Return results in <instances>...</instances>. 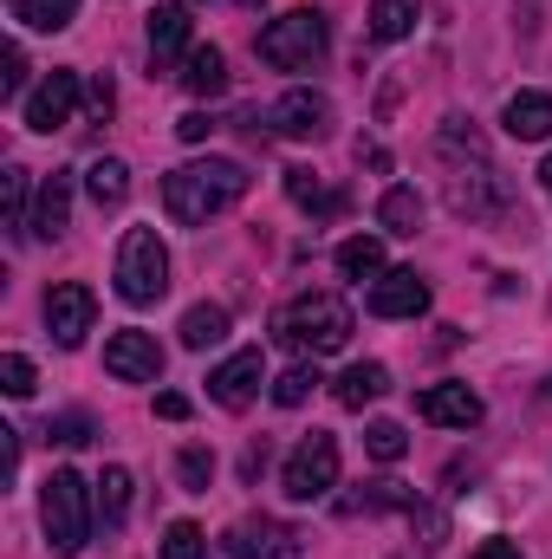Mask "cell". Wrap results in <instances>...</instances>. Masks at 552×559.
Segmentation results:
<instances>
[{"instance_id": "6da1fadb", "label": "cell", "mask_w": 552, "mask_h": 559, "mask_svg": "<svg viewBox=\"0 0 552 559\" xmlns=\"http://www.w3.org/2000/svg\"><path fill=\"white\" fill-rule=\"evenodd\" d=\"M241 195H248V169H241V163H228V156L182 163V169H169V176H163V209H169V222H182V228H202L208 215L235 209Z\"/></svg>"}, {"instance_id": "7a4b0ae2", "label": "cell", "mask_w": 552, "mask_h": 559, "mask_svg": "<svg viewBox=\"0 0 552 559\" xmlns=\"http://www.w3.org/2000/svg\"><path fill=\"white\" fill-rule=\"evenodd\" d=\"M274 332H279V345L312 352V358L345 352L351 345V306L338 293H299V299H286L274 312Z\"/></svg>"}, {"instance_id": "3957f363", "label": "cell", "mask_w": 552, "mask_h": 559, "mask_svg": "<svg viewBox=\"0 0 552 559\" xmlns=\"http://www.w3.org/2000/svg\"><path fill=\"white\" fill-rule=\"evenodd\" d=\"M92 521H98V495L85 488V475L72 468H52L46 488H39V527H46V547L52 554H85L92 540Z\"/></svg>"}, {"instance_id": "277c9868", "label": "cell", "mask_w": 552, "mask_h": 559, "mask_svg": "<svg viewBox=\"0 0 552 559\" xmlns=\"http://www.w3.org/2000/svg\"><path fill=\"white\" fill-rule=\"evenodd\" d=\"M261 59L274 66V72H312L319 59H325V46H332V26H325V13L319 7H292V13H279L261 26Z\"/></svg>"}, {"instance_id": "5b68a950", "label": "cell", "mask_w": 552, "mask_h": 559, "mask_svg": "<svg viewBox=\"0 0 552 559\" xmlns=\"http://www.w3.org/2000/svg\"><path fill=\"white\" fill-rule=\"evenodd\" d=\"M169 293V248L156 228H124L118 241V299L124 306H156Z\"/></svg>"}, {"instance_id": "8992f818", "label": "cell", "mask_w": 552, "mask_h": 559, "mask_svg": "<svg viewBox=\"0 0 552 559\" xmlns=\"http://www.w3.org/2000/svg\"><path fill=\"white\" fill-rule=\"evenodd\" d=\"M279 488L292 495V501H325L332 488H338V436H325V429H312L292 455H286V475H279Z\"/></svg>"}, {"instance_id": "52a82bcc", "label": "cell", "mask_w": 552, "mask_h": 559, "mask_svg": "<svg viewBox=\"0 0 552 559\" xmlns=\"http://www.w3.org/2000/svg\"><path fill=\"white\" fill-rule=\"evenodd\" d=\"M274 138H299V143H319L325 131H332V98L325 92H286L279 105H267V118H261Z\"/></svg>"}, {"instance_id": "ba28073f", "label": "cell", "mask_w": 552, "mask_h": 559, "mask_svg": "<svg viewBox=\"0 0 552 559\" xmlns=\"http://www.w3.org/2000/svg\"><path fill=\"white\" fill-rule=\"evenodd\" d=\"M79 98H85V85H79V72H46V85L26 98V131H39V138H52V131H65L72 118H79Z\"/></svg>"}, {"instance_id": "9c48e42d", "label": "cell", "mask_w": 552, "mask_h": 559, "mask_svg": "<svg viewBox=\"0 0 552 559\" xmlns=\"http://www.w3.org/2000/svg\"><path fill=\"white\" fill-rule=\"evenodd\" d=\"M448 209H455V215H468V222H488V215H501V209H507V182L494 176V163H488V156H481L475 169L461 163V169L448 176Z\"/></svg>"}, {"instance_id": "30bf717a", "label": "cell", "mask_w": 552, "mask_h": 559, "mask_svg": "<svg viewBox=\"0 0 552 559\" xmlns=\"http://www.w3.org/2000/svg\"><path fill=\"white\" fill-rule=\"evenodd\" d=\"M92 319H98L92 286L65 280V286H52V293H46V332H52V345L79 352V345H85V332H92Z\"/></svg>"}, {"instance_id": "8fae6325", "label": "cell", "mask_w": 552, "mask_h": 559, "mask_svg": "<svg viewBox=\"0 0 552 559\" xmlns=\"http://www.w3.org/2000/svg\"><path fill=\"white\" fill-rule=\"evenodd\" d=\"M105 371L118 378V384H156L163 378V345H156V332H111V345H105Z\"/></svg>"}, {"instance_id": "7c38bea8", "label": "cell", "mask_w": 552, "mask_h": 559, "mask_svg": "<svg viewBox=\"0 0 552 559\" xmlns=\"http://www.w3.org/2000/svg\"><path fill=\"white\" fill-rule=\"evenodd\" d=\"M221 554L228 559H292L299 554V534L279 527V521H267V514H261V521L248 514V521H235V527L221 534Z\"/></svg>"}, {"instance_id": "4fadbf2b", "label": "cell", "mask_w": 552, "mask_h": 559, "mask_svg": "<svg viewBox=\"0 0 552 559\" xmlns=\"http://www.w3.org/2000/svg\"><path fill=\"white\" fill-rule=\"evenodd\" d=\"M261 384H267V358H261V352H235L228 365L208 371V397H215L221 411H248V404L261 397Z\"/></svg>"}, {"instance_id": "5bb4252c", "label": "cell", "mask_w": 552, "mask_h": 559, "mask_svg": "<svg viewBox=\"0 0 552 559\" xmlns=\"http://www.w3.org/2000/svg\"><path fill=\"white\" fill-rule=\"evenodd\" d=\"M416 417L442 423V429H475L488 411H481V397H475L468 384H429V391L416 397Z\"/></svg>"}, {"instance_id": "9a60e30c", "label": "cell", "mask_w": 552, "mask_h": 559, "mask_svg": "<svg viewBox=\"0 0 552 559\" xmlns=\"http://www.w3.org/2000/svg\"><path fill=\"white\" fill-rule=\"evenodd\" d=\"M429 306V286L416 267H391L384 280H371V312L377 319H416Z\"/></svg>"}, {"instance_id": "2e32d148", "label": "cell", "mask_w": 552, "mask_h": 559, "mask_svg": "<svg viewBox=\"0 0 552 559\" xmlns=\"http://www.w3.org/2000/svg\"><path fill=\"white\" fill-rule=\"evenodd\" d=\"M65 222H72V176L52 169V176L39 182V202H33V235H39V241H59Z\"/></svg>"}, {"instance_id": "e0dca14e", "label": "cell", "mask_w": 552, "mask_h": 559, "mask_svg": "<svg viewBox=\"0 0 552 559\" xmlns=\"http://www.w3.org/2000/svg\"><path fill=\"white\" fill-rule=\"evenodd\" d=\"M501 124H507V138H520V143H547L552 138V98L547 92H514L507 111H501Z\"/></svg>"}, {"instance_id": "ac0fdd59", "label": "cell", "mask_w": 552, "mask_h": 559, "mask_svg": "<svg viewBox=\"0 0 552 559\" xmlns=\"http://www.w3.org/2000/svg\"><path fill=\"white\" fill-rule=\"evenodd\" d=\"M182 46H189V7H156L149 13V59L169 66Z\"/></svg>"}, {"instance_id": "d6986e66", "label": "cell", "mask_w": 552, "mask_h": 559, "mask_svg": "<svg viewBox=\"0 0 552 559\" xmlns=\"http://www.w3.org/2000/svg\"><path fill=\"white\" fill-rule=\"evenodd\" d=\"M182 85H189L195 98H221V92H228V59H221V46H195L189 66H182Z\"/></svg>"}, {"instance_id": "ffe728a7", "label": "cell", "mask_w": 552, "mask_h": 559, "mask_svg": "<svg viewBox=\"0 0 552 559\" xmlns=\"http://www.w3.org/2000/svg\"><path fill=\"white\" fill-rule=\"evenodd\" d=\"M384 391H391V371H384V365H351V371L332 384V397H338L345 411H364V404H377Z\"/></svg>"}, {"instance_id": "44dd1931", "label": "cell", "mask_w": 552, "mask_h": 559, "mask_svg": "<svg viewBox=\"0 0 552 559\" xmlns=\"http://www.w3.org/2000/svg\"><path fill=\"white\" fill-rule=\"evenodd\" d=\"M338 274L345 280H384V241L377 235H351V241H338Z\"/></svg>"}, {"instance_id": "7402d4cb", "label": "cell", "mask_w": 552, "mask_h": 559, "mask_svg": "<svg viewBox=\"0 0 552 559\" xmlns=\"http://www.w3.org/2000/svg\"><path fill=\"white\" fill-rule=\"evenodd\" d=\"M7 13L33 33H65L79 20V0H7Z\"/></svg>"}, {"instance_id": "603a6c76", "label": "cell", "mask_w": 552, "mask_h": 559, "mask_svg": "<svg viewBox=\"0 0 552 559\" xmlns=\"http://www.w3.org/2000/svg\"><path fill=\"white\" fill-rule=\"evenodd\" d=\"M416 13H422V0H371V39H384V46L410 39Z\"/></svg>"}, {"instance_id": "cb8c5ba5", "label": "cell", "mask_w": 552, "mask_h": 559, "mask_svg": "<svg viewBox=\"0 0 552 559\" xmlns=\"http://www.w3.org/2000/svg\"><path fill=\"white\" fill-rule=\"evenodd\" d=\"M85 189H92L98 209H118V202L131 195V169H124V156H98V163L85 169Z\"/></svg>"}, {"instance_id": "d4e9b609", "label": "cell", "mask_w": 552, "mask_h": 559, "mask_svg": "<svg viewBox=\"0 0 552 559\" xmlns=\"http://www.w3.org/2000/svg\"><path fill=\"white\" fill-rule=\"evenodd\" d=\"M221 338H228V306H208V299H202V306L182 312V345H189V352H208V345H221Z\"/></svg>"}, {"instance_id": "484cf974", "label": "cell", "mask_w": 552, "mask_h": 559, "mask_svg": "<svg viewBox=\"0 0 552 559\" xmlns=\"http://www.w3.org/2000/svg\"><path fill=\"white\" fill-rule=\"evenodd\" d=\"M377 222H384V235H416V228H422V195L404 189V182L384 189V195H377Z\"/></svg>"}, {"instance_id": "4316f807", "label": "cell", "mask_w": 552, "mask_h": 559, "mask_svg": "<svg viewBox=\"0 0 552 559\" xmlns=\"http://www.w3.org/2000/svg\"><path fill=\"white\" fill-rule=\"evenodd\" d=\"M92 495H98V521H105V527H118V521L131 514V468H124V462H111V468L98 475V488H92Z\"/></svg>"}, {"instance_id": "83f0119b", "label": "cell", "mask_w": 552, "mask_h": 559, "mask_svg": "<svg viewBox=\"0 0 552 559\" xmlns=\"http://www.w3.org/2000/svg\"><path fill=\"white\" fill-rule=\"evenodd\" d=\"M338 508H345V514H384V508H404V514H410L416 495L397 488V481H364V495H345Z\"/></svg>"}, {"instance_id": "f1b7e54d", "label": "cell", "mask_w": 552, "mask_h": 559, "mask_svg": "<svg viewBox=\"0 0 552 559\" xmlns=\"http://www.w3.org/2000/svg\"><path fill=\"white\" fill-rule=\"evenodd\" d=\"M319 384H325V378H319V365H292V371H279V378H274V404H279V411H299Z\"/></svg>"}, {"instance_id": "f546056e", "label": "cell", "mask_w": 552, "mask_h": 559, "mask_svg": "<svg viewBox=\"0 0 552 559\" xmlns=\"http://www.w3.org/2000/svg\"><path fill=\"white\" fill-rule=\"evenodd\" d=\"M286 195L299 209H312V215H338V195H325V182L312 169H286Z\"/></svg>"}, {"instance_id": "4dcf8cb0", "label": "cell", "mask_w": 552, "mask_h": 559, "mask_svg": "<svg viewBox=\"0 0 552 559\" xmlns=\"http://www.w3.org/2000/svg\"><path fill=\"white\" fill-rule=\"evenodd\" d=\"M26 176H33V169H20V163H7V176H0V189H7V228H13V235H33V209H26Z\"/></svg>"}, {"instance_id": "1f68e13d", "label": "cell", "mask_w": 552, "mask_h": 559, "mask_svg": "<svg viewBox=\"0 0 552 559\" xmlns=\"http://www.w3.org/2000/svg\"><path fill=\"white\" fill-rule=\"evenodd\" d=\"M410 534H416V547H422V554H442V547H448V514H442V508H429V501H416V508H410Z\"/></svg>"}, {"instance_id": "d6a6232c", "label": "cell", "mask_w": 552, "mask_h": 559, "mask_svg": "<svg viewBox=\"0 0 552 559\" xmlns=\"http://www.w3.org/2000/svg\"><path fill=\"white\" fill-rule=\"evenodd\" d=\"M364 449H371L377 462H404V455H410V436H404V423H371V429H364Z\"/></svg>"}, {"instance_id": "836d02e7", "label": "cell", "mask_w": 552, "mask_h": 559, "mask_svg": "<svg viewBox=\"0 0 552 559\" xmlns=\"http://www.w3.org/2000/svg\"><path fill=\"white\" fill-rule=\"evenodd\" d=\"M163 559H208V534H202L195 521H176V527L163 534Z\"/></svg>"}, {"instance_id": "e575fe53", "label": "cell", "mask_w": 552, "mask_h": 559, "mask_svg": "<svg viewBox=\"0 0 552 559\" xmlns=\"http://www.w3.org/2000/svg\"><path fill=\"white\" fill-rule=\"evenodd\" d=\"M0 391H7V397H33V391H39V378H33V358L7 352V358H0Z\"/></svg>"}, {"instance_id": "d590c367", "label": "cell", "mask_w": 552, "mask_h": 559, "mask_svg": "<svg viewBox=\"0 0 552 559\" xmlns=\"http://www.w3.org/2000/svg\"><path fill=\"white\" fill-rule=\"evenodd\" d=\"M176 468H182V488H189V495H202V488H208V475H215V455H208V449H182V462H176Z\"/></svg>"}, {"instance_id": "8d00e7d4", "label": "cell", "mask_w": 552, "mask_h": 559, "mask_svg": "<svg viewBox=\"0 0 552 559\" xmlns=\"http://www.w3.org/2000/svg\"><path fill=\"white\" fill-rule=\"evenodd\" d=\"M0 66H7V72H0V92H7V98H20V85H26V52H20V46H7V52H0Z\"/></svg>"}, {"instance_id": "74e56055", "label": "cell", "mask_w": 552, "mask_h": 559, "mask_svg": "<svg viewBox=\"0 0 552 559\" xmlns=\"http://www.w3.org/2000/svg\"><path fill=\"white\" fill-rule=\"evenodd\" d=\"M46 436H52V442H92V423L85 417H59V423H46Z\"/></svg>"}, {"instance_id": "f35d334b", "label": "cell", "mask_w": 552, "mask_h": 559, "mask_svg": "<svg viewBox=\"0 0 552 559\" xmlns=\"http://www.w3.org/2000/svg\"><path fill=\"white\" fill-rule=\"evenodd\" d=\"M208 131H215V118H208V111H189V118H176V138H182V143H202Z\"/></svg>"}, {"instance_id": "ab89813d", "label": "cell", "mask_w": 552, "mask_h": 559, "mask_svg": "<svg viewBox=\"0 0 552 559\" xmlns=\"http://www.w3.org/2000/svg\"><path fill=\"white\" fill-rule=\"evenodd\" d=\"M0 475H20V429H0Z\"/></svg>"}, {"instance_id": "60d3db41", "label": "cell", "mask_w": 552, "mask_h": 559, "mask_svg": "<svg viewBox=\"0 0 552 559\" xmlns=\"http://www.w3.org/2000/svg\"><path fill=\"white\" fill-rule=\"evenodd\" d=\"M468 559H527V554H520V540H481Z\"/></svg>"}, {"instance_id": "b9f144b4", "label": "cell", "mask_w": 552, "mask_h": 559, "mask_svg": "<svg viewBox=\"0 0 552 559\" xmlns=\"http://www.w3.org/2000/svg\"><path fill=\"white\" fill-rule=\"evenodd\" d=\"M156 417H163V423H182V417H189V397L163 391V397H156Z\"/></svg>"}, {"instance_id": "7bdbcfd3", "label": "cell", "mask_w": 552, "mask_h": 559, "mask_svg": "<svg viewBox=\"0 0 552 559\" xmlns=\"http://www.w3.org/2000/svg\"><path fill=\"white\" fill-rule=\"evenodd\" d=\"M85 98H92V111H98V118H111V105H118V92H111V79H98V85H92Z\"/></svg>"}, {"instance_id": "ee69618b", "label": "cell", "mask_w": 552, "mask_h": 559, "mask_svg": "<svg viewBox=\"0 0 552 559\" xmlns=\"http://www.w3.org/2000/svg\"><path fill=\"white\" fill-rule=\"evenodd\" d=\"M540 182H547V189H552V156H547V163H540Z\"/></svg>"}, {"instance_id": "f6af8a7d", "label": "cell", "mask_w": 552, "mask_h": 559, "mask_svg": "<svg viewBox=\"0 0 552 559\" xmlns=\"http://www.w3.org/2000/svg\"><path fill=\"white\" fill-rule=\"evenodd\" d=\"M241 7H261V0H241Z\"/></svg>"}, {"instance_id": "bcb514c9", "label": "cell", "mask_w": 552, "mask_h": 559, "mask_svg": "<svg viewBox=\"0 0 552 559\" xmlns=\"http://www.w3.org/2000/svg\"><path fill=\"white\" fill-rule=\"evenodd\" d=\"M547 397H552V384H547Z\"/></svg>"}]
</instances>
